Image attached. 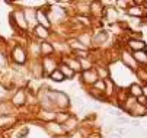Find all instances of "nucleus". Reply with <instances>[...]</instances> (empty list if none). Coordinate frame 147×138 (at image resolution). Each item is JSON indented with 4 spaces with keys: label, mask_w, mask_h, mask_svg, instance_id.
I'll use <instances>...</instances> for the list:
<instances>
[{
    "label": "nucleus",
    "mask_w": 147,
    "mask_h": 138,
    "mask_svg": "<svg viewBox=\"0 0 147 138\" xmlns=\"http://www.w3.org/2000/svg\"><path fill=\"white\" fill-rule=\"evenodd\" d=\"M48 96H50L51 102L54 103V106L60 109H64L70 105V97L63 92H48Z\"/></svg>",
    "instance_id": "nucleus-1"
},
{
    "label": "nucleus",
    "mask_w": 147,
    "mask_h": 138,
    "mask_svg": "<svg viewBox=\"0 0 147 138\" xmlns=\"http://www.w3.org/2000/svg\"><path fill=\"white\" fill-rule=\"evenodd\" d=\"M41 52H42L45 57H50V54L54 52V47L51 44H48V42H42L41 44Z\"/></svg>",
    "instance_id": "nucleus-15"
},
{
    "label": "nucleus",
    "mask_w": 147,
    "mask_h": 138,
    "mask_svg": "<svg viewBox=\"0 0 147 138\" xmlns=\"http://www.w3.org/2000/svg\"><path fill=\"white\" fill-rule=\"evenodd\" d=\"M141 92H143V93H144V94H146V96H147V86H146V87H144V89H143V90H141Z\"/></svg>",
    "instance_id": "nucleus-31"
},
{
    "label": "nucleus",
    "mask_w": 147,
    "mask_h": 138,
    "mask_svg": "<svg viewBox=\"0 0 147 138\" xmlns=\"http://www.w3.org/2000/svg\"><path fill=\"white\" fill-rule=\"evenodd\" d=\"M83 80L86 83H90V84H95L98 82V76L95 71H85L83 73Z\"/></svg>",
    "instance_id": "nucleus-9"
},
{
    "label": "nucleus",
    "mask_w": 147,
    "mask_h": 138,
    "mask_svg": "<svg viewBox=\"0 0 147 138\" xmlns=\"http://www.w3.org/2000/svg\"><path fill=\"white\" fill-rule=\"evenodd\" d=\"M105 39H107V32L102 31V32H99V33L93 38V42H95V44H99L100 41H105Z\"/></svg>",
    "instance_id": "nucleus-21"
},
{
    "label": "nucleus",
    "mask_w": 147,
    "mask_h": 138,
    "mask_svg": "<svg viewBox=\"0 0 147 138\" xmlns=\"http://www.w3.org/2000/svg\"><path fill=\"white\" fill-rule=\"evenodd\" d=\"M42 68H44V73L47 71L48 74H51L54 70H55V61L50 57H45L44 58V63H42Z\"/></svg>",
    "instance_id": "nucleus-6"
},
{
    "label": "nucleus",
    "mask_w": 147,
    "mask_h": 138,
    "mask_svg": "<svg viewBox=\"0 0 147 138\" xmlns=\"http://www.w3.org/2000/svg\"><path fill=\"white\" fill-rule=\"evenodd\" d=\"M24 15H25V19H26V22H28V23H32V22L35 23V22H36V13H35L32 9L25 10Z\"/></svg>",
    "instance_id": "nucleus-16"
},
{
    "label": "nucleus",
    "mask_w": 147,
    "mask_h": 138,
    "mask_svg": "<svg viewBox=\"0 0 147 138\" xmlns=\"http://www.w3.org/2000/svg\"><path fill=\"white\" fill-rule=\"evenodd\" d=\"M47 129H48L50 132L55 134V135H60V134L64 132L63 127H61L60 124H57V122H48V124H47Z\"/></svg>",
    "instance_id": "nucleus-8"
},
{
    "label": "nucleus",
    "mask_w": 147,
    "mask_h": 138,
    "mask_svg": "<svg viewBox=\"0 0 147 138\" xmlns=\"http://www.w3.org/2000/svg\"><path fill=\"white\" fill-rule=\"evenodd\" d=\"M36 22L39 23V26H44V28H50V25H51V22H50V17L42 12V10H38L36 12Z\"/></svg>",
    "instance_id": "nucleus-5"
},
{
    "label": "nucleus",
    "mask_w": 147,
    "mask_h": 138,
    "mask_svg": "<svg viewBox=\"0 0 147 138\" xmlns=\"http://www.w3.org/2000/svg\"><path fill=\"white\" fill-rule=\"evenodd\" d=\"M69 42H70L69 45H70V47H71L73 50H77V51H79V50H82V51H85V50H86L85 47H83V45H82V44H80V42L77 41V39H70Z\"/></svg>",
    "instance_id": "nucleus-20"
},
{
    "label": "nucleus",
    "mask_w": 147,
    "mask_h": 138,
    "mask_svg": "<svg viewBox=\"0 0 147 138\" xmlns=\"http://www.w3.org/2000/svg\"><path fill=\"white\" fill-rule=\"evenodd\" d=\"M130 45H131L133 48H137V50H143V48H144V44H143L141 41H136V39H131Z\"/></svg>",
    "instance_id": "nucleus-23"
},
{
    "label": "nucleus",
    "mask_w": 147,
    "mask_h": 138,
    "mask_svg": "<svg viewBox=\"0 0 147 138\" xmlns=\"http://www.w3.org/2000/svg\"><path fill=\"white\" fill-rule=\"evenodd\" d=\"M90 138H99V135L98 134H93V135H90Z\"/></svg>",
    "instance_id": "nucleus-32"
},
{
    "label": "nucleus",
    "mask_w": 147,
    "mask_h": 138,
    "mask_svg": "<svg viewBox=\"0 0 147 138\" xmlns=\"http://www.w3.org/2000/svg\"><path fill=\"white\" fill-rule=\"evenodd\" d=\"M79 64H80V68L86 70V71L90 68V63L86 60V58H80V60H79Z\"/></svg>",
    "instance_id": "nucleus-22"
},
{
    "label": "nucleus",
    "mask_w": 147,
    "mask_h": 138,
    "mask_svg": "<svg viewBox=\"0 0 147 138\" xmlns=\"http://www.w3.org/2000/svg\"><path fill=\"white\" fill-rule=\"evenodd\" d=\"M70 138H82V134H80V132H74Z\"/></svg>",
    "instance_id": "nucleus-29"
},
{
    "label": "nucleus",
    "mask_w": 147,
    "mask_h": 138,
    "mask_svg": "<svg viewBox=\"0 0 147 138\" xmlns=\"http://www.w3.org/2000/svg\"><path fill=\"white\" fill-rule=\"evenodd\" d=\"M39 118L41 119H44V121H47V122H53L54 119H55V112H53V111H44L42 113L39 115Z\"/></svg>",
    "instance_id": "nucleus-13"
},
{
    "label": "nucleus",
    "mask_w": 147,
    "mask_h": 138,
    "mask_svg": "<svg viewBox=\"0 0 147 138\" xmlns=\"http://www.w3.org/2000/svg\"><path fill=\"white\" fill-rule=\"evenodd\" d=\"M5 64H6V60H5V57L0 54V67H3Z\"/></svg>",
    "instance_id": "nucleus-26"
},
{
    "label": "nucleus",
    "mask_w": 147,
    "mask_h": 138,
    "mask_svg": "<svg viewBox=\"0 0 147 138\" xmlns=\"http://www.w3.org/2000/svg\"><path fill=\"white\" fill-rule=\"evenodd\" d=\"M60 138H61V137H60Z\"/></svg>",
    "instance_id": "nucleus-34"
},
{
    "label": "nucleus",
    "mask_w": 147,
    "mask_h": 138,
    "mask_svg": "<svg viewBox=\"0 0 147 138\" xmlns=\"http://www.w3.org/2000/svg\"><path fill=\"white\" fill-rule=\"evenodd\" d=\"M25 102H26V94H25L24 90H18L12 97V105L13 106H22V105H25Z\"/></svg>",
    "instance_id": "nucleus-4"
},
{
    "label": "nucleus",
    "mask_w": 147,
    "mask_h": 138,
    "mask_svg": "<svg viewBox=\"0 0 147 138\" xmlns=\"http://www.w3.org/2000/svg\"><path fill=\"white\" fill-rule=\"evenodd\" d=\"M64 64L69 67V68H71L74 73L76 71H79L80 70V64H79V60H74V58H66L64 60Z\"/></svg>",
    "instance_id": "nucleus-10"
},
{
    "label": "nucleus",
    "mask_w": 147,
    "mask_h": 138,
    "mask_svg": "<svg viewBox=\"0 0 147 138\" xmlns=\"http://www.w3.org/2000/svg\"><path fill=\"white\" fill-rule=\"evenodd\" d=\"M35 35L38 36V38H41V39H47L48 36H50V33H48V29L47 28H44V26H35Z\"/></svg>",
    "instance_id": "nucleus-11"
},
{
    "label": "nucleus",
    "mask_w": 147,
    "mask_h": 138,
    "mask_svg": "<svg viewBox=\"0 0 147 138\" xmlns=\"http://www.w3.org/2000/svg\"><path fill=\"white\" fill-rule=\"evenodd\" d=\"M131 93H133L134 96H140L143 92H141L140 86H137V84H133V86H131Z\"/></svg>",
    "instance_id": "nucleus-24"
},
{
    "label": "nucleus",
    "mask_w": 147,
    "mask_h": 138,
    "mask_svg": "<svg viewBox=\"0 0 147 138\" xmlns=\"http://www.w3.org/2000/svg\"><path fill=\"white\" fill-rule=\"evenodd\" d=\"M10 21L20 29H26L28 28V22H26V19H25V15L22 10H16L15 13L10 15Z\"/></svg>",
    "instance_id": "nucleus-2"
},
{
    "label": "nucleus",
    "mask_w": 147,
    "mask_h": 138,
    "mask_svg": "<svg viewBox=\"0 0 147 138\" xmlns=\"http://www.w3.org/2000/svg\"><path fill=\"white\" fill-rule=\"evenodd\" d=\"M0 138H2V135H0Z\"/></svg>",
    "instance_id": "nucleus-33"
},
{
    "label": "nucleus",
    "mask_w": 147,
    "mask_h": 138,
    "mask_svg": "<svg viewBox=\"0 0 147 138\" xmlns=\"http://www.w3.org/2000/svg\"><path fill=\"white\" fill-rule=\"evenodd\" d=\"M58 70L61 71L63 76H64V78H66V77H67V78H73V76H74V71H73L71 68H69L66 64H61Z\"/></svg>",
    "instance_id": "nucleus-14"
},
{
    "label": "nucleus",
    "mask_w": 147,
    "mask_h": 138,
    "mask_svg": "<svg viewBox=\"0 0 147 138\" xmlns=\"http://www.w3.org/2000/svg\"><path fill=\"white\" fill-rule=\"evenodd\" d=\"M95 84H96V87H99V89H102V90H103V87H105V84H103V82H96Z\"/></svg>",
    "instance_id": "nucleus-28"
},
{
    "label": "nucleus",
    "mask_w": 147,
    "mask_h": 138,
    "mask_svg": "<svg viewBox=\"0 0 147 138\" xmlns=\"http://www.w3.org/2000/svg\"><path fill=\"white\" fill-rule=\"evenodd\" d=\"M6 96H7V90H6V87H3L2 84H0V100H3Z\"/></svg>",
    "instance_id": "nucleus-25"
},
{
    "label": "nucleus",
    "mask_w": 147,
    "mask_h": 138,
    "mask_svg": "<svg viewBox=\"0 0 147 138\" xmlns=\"http://www.w3.org/2000/svg\"><path fill=\"white\" fill-rule=\"evenodd\" d=\"M13 122H15V119L10 116H0V127H7Z\"/></svg>",
    "instance_id": "nucleus-19"
},
{
    "label": "nucleus",
    "mask_w": 147,
    "mask_h": 138,
    "mask_svg": "<svg viewBox=\"0 0 147 138\" xmlns=\"http://www.w3.org/2000/svg\"><path fill=\"white\" fill-rule=\"evenodd\" d=\"M10 106L7 102H0V116H9Z\"/></svg>",
    "instance_id": "nucleus-18"
},
{
    "label": "nucleus",
    "mask_w": 147,
    "mask_h": 138,
    "mask_svg": "<svg viewBox=\"0 0 147 138\" xmlns=\"http://www.w3.org/2000/svg\"><path fill=\"white\" fill-rule=\"evenodd\" d=\"M76 125H77V119L74 116H70L61 127H63V129H64V132H70V131H73L76 128Z\"/></svg>",
    "instance_id": "nucleus-7"
},
{
    "label": "nucleus",
    "mask_w": 147,
    "mask_h": 138,
    "mask_svg": "<svg viewBox=\"0 0 147 138\" xmlns=\"http://www.w3.org/2000/svg\"><path fill=\"white\" fill-rule=\"evenodd\" d=\"M130 13L131 15H140V10L137 7H133V10H130Z\"/></svg>",
    "instance_id": "nucleus-27"
},
{
    "label": "nucleus",
    "mask_w": 147,
    "mask_h": 138,
    "mask_svg": "<svg viewBox=\"0 0 147 138\" xmlns=\"http://www.w3.org/2000/svg\"><path fill=\"white\" fill-rule=\"evenodd\" d=\"M12 58H13L18 64H24V63L26 61V54H25L24 48L16 47V48L12 51Z\"/></svg>",
    "instance_id": "nucleus-3"
},
{
    "label": "nucleus",
    "mask_w": 147,
    "mask_h": 138,
    "mask_svg": "<svg viewBox=\"0 0 147 138\" xmlns=\"http://www.w3.org/2000/svg\"><path fill=\"white\" fill-rule=\"evenodd\" d=\"M69 118H70V115H69L67 112H55V119H54V121H55L57 124L63 125V124L69 119Z\"/></svg>",
    "instance_id": "nucleus-12"
},
{
    "label": "nucleus",
    "mask_w": 147,
    "mask_h": 138,
    "mask_svg": "<svg viewBox=\"0 0 147 138\" xmlns=\"http://www.w3.org/2000/svg\"><path fill=\"white\" fill-rule=\"evenodd\" d=\"M133 127H134V128H138V127H140V122H138V121H133Z\"/></svg>",
    "instance_id": "nucleus-30"
},
{
    "label": "nucleus",
    "mask_w": 147,
    "mask_h": 138,
    "mask_svg": "<svg viewBox=\"0 0 147 138\" xmlns=\"http://www.w3.org/2000/svg\"><path fill=\"white\" fill-rule=\"evenodd\" d=\"M50 78H51L53 82H63V80H64V76L61 74V71H60L58 68H55V70L50 74Z\"/></svg>",
    "instance_id": "nucleus-17"
}]
</instances>
